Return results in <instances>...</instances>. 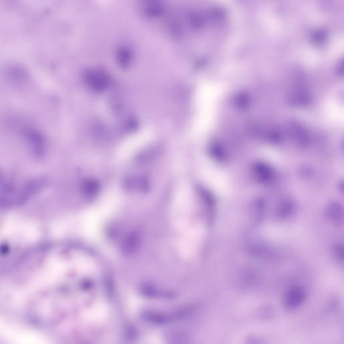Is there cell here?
<instances>
[{"mask_svg": "<svg viewBox=\"0 0 344 344\" xmlns=\"http://www.w3.org/2000/svg\"><path fill=\"white\" fill-rule=\"evenodd\" d=\"M45 184V180L43 178H35L28 181L16 196L15 204L17 206L24 205L30 198L39 193Z\"/></svg>", "mask_w": 344, "mask_h": 344, "instance_id": "1", "label": "cell"}, {"mask_svg": "<svg viewBox=\"0 0 344 344\" xmlns=\"http://www.w3.org/2000/svg\"><path fill=\"white\" fill-rule=\"evenodd\" d=\"M26 137L34 156L37 158L43 156L46 151V141L43 135L38 131L30 129L26 131Z\"/></svg>", "mask_w": 344, "mask_h": 344, "instance_id": "2", "label": "cell"}, {"mask_svg": "<svg viewBox=\"0 0 344 344\" xmlns=\"http://www.w3.org/2000/svg\"><path fill=\"white\" fill-rule=\"evenodd\" d=\"M16 196L14 182L7 181L0 191V211H7L13 204H15Z\"/></svg>", "mask_w": 344, "mask_h": 344, "instance_id": "3", "label": "cell"}, {"mask_svg": "<svg viewBox=\"0 0 344 344\" xmlns=\"http://www.w3.org/2000/svg\"><path fill=\"white\" fill-rule=\"evenodd\" d=\"M305 298V292L301 288H294L286 295L285 305L288 309H294L303 303Z\"/></svg>", "mask_w": 344, "mask_h": 344, "instance_id": "4", "label": "cell"}, {"mask_svg": "<svg viewBox=\"0 0 344 344\" xmlns=\"http://www.w3.org/2000/svg\"><path fill=\"white\" fill-rule=\"evenodd\" d=\"M256 174L262 182H268L272 178V173L269 168L264 165H258L256 168Z\"/></svg>", "mask_w": 344, "mask_h": 344, "instance_id": "5", "label": "cell"}, {"mask_svg": "<svg viewBox=\"0 0 344 344\" xmlns=\"http://www.w3.org/2000/svg\"><path fill=\"white\" fill-rule=\"evenodd\" d=\"M328 39V34L324 30H317L311 36V41L315 45H322Z\"/></svg>", "mask_w": 344, "mask_h": 344, "instance_id": "6", "label": "cell"}, {"mask_svg": "<svg viewBox=\"0 0 344 344\" xmlns=\"http://www.w3.org/2000/svg\"><path fill=\"white\" fill-rule=\"evenodd\" d=\"M330 216L334 221L339 222L342 219V208L338 204H333L330 208Z\"/></svg>", "mask_w": 344, "mask_h": 344, "instance_id": "7", "label": "cell"}, {"mask_svg": "<svg viewBox=\"0 0 344 344\" xmlns=\"http://www.w3.org/2000/svg\"><path fill=\"white\" fill-rule=\"evenodd\" d=\"M212 17L214 20H221L225 17L224 11L220 8L215 9L212 11Z\"/></svg>", "mask_w": 344, "mask_h": 344, "instance_id": "8", "label": "cell"}, {"mask_svg": "<svg viewBox=\"0 0 344 344\" xmlns=\"http://www.w3.org/2000/svg\"><path fill=\"white\" fill-rule=\"evenodd\" d=\"M8 251L9 248L7 247V246H5V245H4V246H2V247H1V248H0V252H1V254L7 253V252H8Z\"/></svg>", "mask_w": 344, "mask_h": 344, "instance_id": "9", "label": "cell"}, {"mask_svg": "<svg viewBox=\"0 0 344 344\" xmlns=\"http://www.w3.org/2000/svg\"><path fill=\"white\" fill-rule=\"evenodd\" d=\"M3 179V173L2 172H1V170H0V184H1V181H2Z\"/></svg>", "mask_w": 344, "mask_h": 344, "instance_id": "10", "label": "cell"}]
</instances>
